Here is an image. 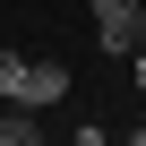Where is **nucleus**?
Listing matches in <instances>:
<instances>
[{
  "label": "nucleus",
  "mask_w": 146,
  "mask_h": 146,
  "mask_svg": "<svg viewBox=\"0 0 146 146\" xmlns=\"http://www.w3.org/2000/svg\"><path fill=\"white\" fill-rule=\"evenodd\" d=\"M95 43L129 60V52L146 43V0H95Z\"/></svg>",
  "instance_id": "nucleus-1"
},
{
  "label": "nucleus",
  "mask_w": 146,
  "mask_h": 146,
  "mask_svg": "<svg viewBox=\"0 0 146 146\" xmlns=\"http://www.w3.org/2000/svg\"><path fill=\"white\" fill-rule=\"evenodd\" d=\"M60 95H69V69H60V60H26V78H17V103H26V112H52Z\"/></svg>",
  "instance_id": "nucleus-2"
},
{
  "label": "nucleus",
  "mask_w": 146,
  "mask_h": 146,
  "mask_svg": "<svg viewBox=\"0 0 146 146\" xmlns=\"http://www.w3.org/2000/svg\"><path fill=\"white\" fill-rule=\"evenodd\" d=\"M0 146H43V129H35L26 103H0Z\"/></svg>",
  "instance_id": "nucleus-3"
},
{
  "label": "nucleus",
  "mask_w": 146,
  "mask_h": 146,
  "mask_svg": "<svg viewBox=\"0 0 146 146\" xmlns=\"http://www.w3.org/2000/svg\"><path fill=\"white\" fill-rule=\"evenodd\" d=\"M17 78H26V52H0V103H17Z\"/></svg>",
  "instance_id": "nucleus-4"
},
{
  "label": "nucleus",
  "mask_w": 146,
  "mask_h": 146,
  "mask_svg": "<svg viewBox=\"0 0 146 146\" xmlns=\"http://www.w3.org/2000/svg\"><path fill=\"white\" fill-rule=\"evenodd\" d=\"M129 69H137V95H146V43H137V52H129Z\"/></svg>",
  "instance_id": "nucleus-5"
},
{
  "label": "nucleus",
  "mask_w": 146,
  "mask_h": 146,
  "mask_svg": "<svg viewBox=\"0 0 146 146\" xmlns=\"http://www.w3.org/2000/svg\"><path fill=\"white\" fill-rule=\"evenodd\" d=\"M129 146H146V129H129Z\"/></svg>",
  "instance_id": "nucleus-6"
}]
</instances>
